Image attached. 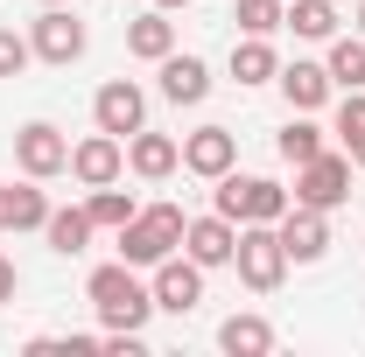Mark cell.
Masks as SVG:
<instances>
[{
    "instance_id": "obj_27",
    "label": "cell",
    "mask_w": 365,
    "mask_h": 357,
    "mask_svg": "<svg viewBox=\"0 0 365 357\" xmlns=\"http://www.w3.org/2000/svg\"><path fill=\"white\" fill-rule=\"evenodd\" d=\"M29 63H36V43L14 36V28H0V78H21Z\"/></svg>"
},
{
    "instance_id": "obj_4",
    "label": "cell",
    "mask_w": 365,
    "mask_h": 357,
    "mask_svg": "<svg viewBox=\"0 0 365 357\" xmlns=\"http://www.w3.org/2000/svg\"><path fill=\"white\" fill-rule=\"evenodd\" d=\"M232 267H239V280H246L253 294H274V287L288 280V245H281V231H274V224H239Z\"/></svg>"
},
{
    "instance_id": "obj_23",
    "label": "cell",
    "mask_w": 365,
    "mask_h": 357,
    "mask_svg": "<svg viewBox=\"0 0 365 357\" xmlns=\"http://www.w3.org/2000/svg\"><path fill=\"white\" fill-rule=\"evenodd\" d=\"M274 147H281V161H295V169H302V161H317V154H323V127L309 119V112H295V119L274 134Z\"/></svg>"
},
{
    "instance_id": "obj_2",
    "label": "cell",
    "mask_w": 365,
    "mask_h": 357,
    "mask_svg": "<svg viewBox=\"0 0 365 357\" xmlns=\"http://www.w3.org/2000/svg\"><path fill=\"white\" fill-rule=\"evenodd\" d=\"M182 224L190 218H182L176 203H140L134 218L120 224V260H127V267H162L182 245Z\"/></svg>"
},
{
    "instance_id": "obj_8",
    "label": "cell",
    "mask_w": 365,
    "mask_h": 357,
    "mask_svg": "<svg viewBox=\"0 0 365 357\" xmlns=\"http://www.w3.org/2000/svg\"><path fill=\"white\" fill-rule=\"evenodd\" d=\"M14 161H21V176L49 182V176H63V169H71V140L56 134L49 119H29V127L14 134Z\"/></svg>"
},
{
    "instance_id": "obj_19",
    "label": "cell",
    "mask_w": 365,
    "mask_h": 357,
    "mask_svg": "<svg viewBox=\"0 0 365 357\" xmlns=\"http://www.w3.org/2000/svg\"><path fill=\"white\" fill-rule=\"evenodd\" d=\"M232 78H239V85H274V78H281V56L267 49V36L232 43Z\"/></svg>"
},
{
    "instance_id": "obj_17",
    "label": "cell",
    "mask_w": 365,
    "mask_h": 357,
    "mask_svg": "<svg viewBox=\"0 0 365 357\" xmlns=\"http://www.w3.org/2000/svg\"><path fill=\"white\" fill-rule=\"evenodd\" d=\"M218 351H232V357H267L274 351V322H267V315H225V322H218Z\"/></svg>"
},
{
    "instance_id": "obj_9",
    "label": "cell",
    "mask_w": 365,
    "mask_h": 357,
    "mask_svg": "<svg viewBox=\"0 0 365 357\" xmlns=\"http://www.w3.org/2000/svg\"><path fill=\"white\" fill-rule=\"evenodd\" d=\"M29 43L43 63H78L85 56V21L71 14V7H43L36 21H29Z\"/></svg>"
},
{
    "instance_id": "obj_31",
    "label": "cell",
    "mask_w": 365,
    "mask_h": 357,
    "mask_svg": "<svg viewBox=\"0 0 365 357\" xmlns=\"http://www.w3.org/2000/svg\"><path fill=\"white\" fill-rule=\"evenodd\" d=\"M344 154H351V169H365V134H359V140H344Z\"/></svg>"
},
{
    "instance_id": "obj_1",
    "label": "cell",
    "mask_w": 365,
    "mask_h": 357,
    "mask_svg": "<svg viewBox=\"0 0 365 357\" xmlns=\"http://www.w3.org/2000/svg\"><path fill=\"white\" fill-rule=\"evenodd\" d=\"M85 294H91V309H98V322H106V329H148V315H155V287H148V280H140V267H127V260L91 267Z\"/></svg>"
},
{
    "instance_id": "obj_22",
    "label": "cell",
    "mask_w": 365,
    "mask_h": 357,
    "mask_svg": "<svg viewBox=\"0 0 365 357\" xmlns=\"http://www.w3.org/2000/svg\"><path fill=\"white\" fill-rule=\"evenodd\" d=\"M140 203L134 196H127V189H120V182H106V189H91L85 196V218H91V231H120V224L134 218Z\"/></svg>"
},
{
    "instance_id": "obj_26",
    "label": "cell",
    "mask_w": 365,
    "mask_h": 357,
    "mask_svg": "<svg viewBox=\"0 0 365 357\" xmlns=\"http://www.w3.org/2000/svg\"><path fill=\"white\" fill-rule=\"evenodd\" d=\"M49 211H56V203H49L43 189H36V176H29V189H14V231H43V224H49Z\"/></svg>"
},
{
    "instance_id": "obj_21",
    "label": "cell",
    "mask_w": 365,
    "mask_h": 357,
    "mask_svg": "<svg viewBox=\"0 0 365 357\" xmlns=\"http://www.w3.org/2000/svg\"><path fill=\"white\" fill-rule=\"evenodd\" d=\"M281 28H295L302 43H330L337 36V7L330 0H288V21Z\"/></svg>"
},
{
    "instance_id": "obj_14",
    "label": "cell",
    "mask_w": 365,
    "mask_h": 357,
    "mask_svg": "<svg viewBox=\"0 0 365 357\" xmlns=\"http://www.w3.org/2000/svg\"><path fill=\"white\" fill-rule=\"evenodd\" d=\"M162 98H169V105H204V98H211V63L169 49V56H162Z\"/></svg>"
},
{
    "instance_id": "obj_34",
    "label": "cell",
    "mask_w": 365,
    "mask_h": 357,
    "mask_svg": "<svg viewBox=\"0 0 365 357\" xmlns=\"http://www.w3.org/2000/svg\"><path fill=\"white\" fill-rule=\"evenodd\" d=\"M43 7H63V0H43Z\"/></svg>"
},
{
    "instance_id": "obj_10",
    "label": "cell",
    "mask_w": 365,
    "mask_h": 357,
    "mask_svg": "<svg viewBox=\"0 0 365 357\" xmlns=\"http://www.w3.org/2000/svg\"><path fill=\"white\" fill-rule=\"evenodd\" d=\"M182 252L197 260V267H232V252H239V224L225 218V211H211V218H190L182 224Z\"/></svg>"
},
{
    "instance_id": "obj_18",
    "label": "cell",
    "mask_w": 365,
    "mask_h": 357,
    "mask_svg": "<svg viewBox=\"0 0 365 357\" xmlns=\"http://www.w3.org/2000/svg\"><path fill=\"white\" fill-rule=\"evenodd\" d=\"M127 49H134L140 63H162V56L176 49V21H169L162 7H148L140 21H127Z\"/></svg>"
},
{
    "instance_id": "obj_30",
    "label": "cell",
    "mask_w": 365,
    "mask_h": 357,
    "mask_svg": "<svg viewBox=\"0 0 365 357\" xmlns=\"http://www.w3.org/2000/svg\"><path fill=\"white\" fill-rule=\"evenodd\" d=\"M0 231H14V189L0 182Z\"/></svg>"
},
{
    "instance_id": "obj_32",
    "label": "cell",
    "mask_w": 365,
    "mask_h": 357,
    "mask_svg": "<svg viewBox=\"0 0 365 357\" xmlns=\"http://www.w3.org/2000/svg\"><path fill=\"white\" fill-rule=\"evenodd\" d=\"M155 7H162V14H176V7H190V0H155Z\"/></svg>"
},
{
    "instance_id": "obj_33",
    "label": "cell",
    "mask_w": 365,
    "mask_h": 357,
    "mask_svg": "<svg viewBox=\"0 0 365 357\" xmlns=\"http://www.w3.org/2000/svg\"><path fill=\"white\" fill-rule=\"evenodd\" d=\"M359 36H365V0H359Z\"/></svg>"
},
{
    "instance_id": "obj_16",
    "label": "cell",
    "mask_w": 365,
    "mask_h": 357,
    "mask_svg": "<svg viewBox=\"0 0 365 357\" xmlns=\"http://www.w3.org/2000/svg\"><path fill=\"white\" fill-rule=\"evenodd\" d=\"M274 85L288 91V105H295V112H317L323 98H330V70H323V63H302V56H295V63H281V78H274Z\"/></svg>"
},
{
    "instance_id": "obj_25",
    "label": "cell",
    "mask_w": 365,
    "mask_h": 357,
    "mask_svg": "<svg viewBox=\"0 0 365 357\" xmlns=\"http://www.w3.org/2000/svg\"><path fill=\"white\" fill-rule=\"evenodd\" d=\"M232 21H239L246 36H274V28L288 21V0H239V7H232Z\"/></svg>"
},
{
    "instance_id": "obj_7",
    "label": "cell",
    "mask_w": 365,
    "mask_h": 357,
    "mask_svg": "<svg viewBox=\"0 0 365 357\" xmlns=\"http://www.w3.org/2000/svg\"><path fill=\"white\" fill-rule=\"evenodd\" d=\"M91 119H98V134H140L148 127V91L134 85V78H113V85H98V98H91Z\"/></svg>"
},
{
    "instance_id": "obj_20",
    "label": "cell",
    "mask_w": 365,
    "mask_h": 357,
    "mask_svg": "<svg viewBox=\"0 0 365 357\" xmlns=\"http://www.w3.org/2000/svg\"><path fill=\"white\" fill-rule=\"evenodd\" d=\"M330 85L344 91H365V36H330Z\"/></svg>"
},
{
    "instance_id": "obj_11",
    "label": "cell",
    "mask_w": 365,
    "mask_h": 357,
    "mask_svg": "<svg viewBox=\"0 0 365 357\" xmlns=\"http://www.w3.org/2000/svg\"><path fill=\"white\" fill-rule=\"evenodd\" d=\"M148 287H155V309H169V315H190L197 302H204V267H197L190 252H182V260L169 252V260L155 267V280H148Z\"/></svg>"
},
{
    "instance_id": "obj_6",
    "label": "cell",
    "mask_w": 365,
    "mask_h": 357,
    "mask_svg": "<svg viewBox=\"0 0 365 357\" xmlns=\"http://www.w3.org/2000/svg\"><path fill=\"white\" fill-rule=\"evenodd\" d=\"M274 231H281V245H288V267H317L323 252H330V211L288 203V211L274 218Z\"/></svg>"
},
{
    "instance_id": "obj_3",
    "label": "cell",
    "mask_w": 365,
    "mask_h": 357,
    "mask_svg": "<svg viewBox=\"0 0 365 357\" xmlns=\"http://www.w3.org/2000/svg\"><path fill=\"white\" fill-rule=\"evenodd\" d=\"M288 203H295V196L274 176H239V169H225V176H218V196H211V211H225L232 224H274Z\"/></svg>"
},
{
    "instance_id": "obj_28",
    "label": "cell",
    "mask_w": 365,
    "mask_h": 357,
    "mask_svg": "<svg viewBox=\"0 0 365 357\" xmlns=\"http://www.w3.org/2000/svg\"><path fill=\"white\" fill-rule=\"evenodd\" d=\"M365 134V91H344V105H337V140H359Z\"/></svg>"
},
{
    "instance_id": "obj_12",
    "label": "cell",
    "mask_w": 365,
    "mask_h": 357,
    "mask_svg": "<svg viewBox=\"0 0 365 357\" xmlns=\"http://www.w3.org/2000/svg\"><path fill=\"white\" fill-rule=\"evenodd\" d=\"M120 169H127V140L120 134H91L71 147V176L85 182V189H106V182H120Z\"/></svg>"
},
{
    "instance_id": "obj_29",
    "label": "cell",
    "mask_w": 365,
    "mask_h": 357,
    "mask_svg": "<svg viewBox=\"0 0 365 357\" xmlns=\"http://www.w3.org/2000/svg\"><path fill=\"white\" fill-rule=\"evenodd\" d=\"M14 287H21V273H14V260L0 252V302H14Z\"/></svg>"
},
{
    "instance_id": "obj_15",
    "label": "cell",
    "mask_w": 365,
    "mask_h": 357,
    "mask_svg": "<svg viewBox=\"0 0 365 357\" xmlns=\"http://www.w3.org/2000/svg\"><path fill=\"white\" fill-rule=\"evenodd\" d=\"M127 169H134L140 182H162V176H176L182 169V140H169V134H127Z\"/></svg>"
},
{
    "instance_id": "obj_13",
    "label": "cell",
    "mask_w": 365,
    "mask_h": 357,
    "mask_svg": "<svg viewBox=\"0 0 365 357\" xmlns=\"http://www.w3.org/2000/svg\"><path fill=\"white\" fill-rule=\"evenodd\" d=\"M232 161H239V134L232 127H197V134L182 140V169L204 176V182H218Z\"/></svg>"
},
{
    "instance_id": "obj_24",
    "label": "cell",
    "mask_w": 365,
    "mask_h": 357,
    "mask_svg": "<svg viewBox=\"0 0 365 357\" xmlns=\"http://www.w3.org/2000/svg\"><path fill=\"white\" fill-rule=\"evenodd\" d=\"M43 238H49V252H63V260H78V252L91 245V218H85V211H49Z\"/></svg>"
},
{
    "instance_id": "obj_5",
    "label": "cell",
    "mask_w": 365,
    "mask_h": 357,
    "mask_svg": "<svg viewBox=\"0 0 365 357\" xmlns=\"http://www.w3.org/2000/svg\"><path fill=\"white\" fill-rule=\"evenodd\" d=\"M288 196L309 203V211H337V203L351 196V154H330V147H323L317 161L295 169V189H288Z\"/></svg>"
}]
</instances>
